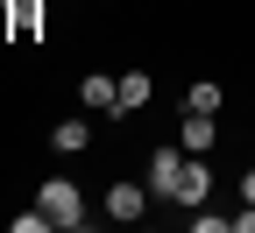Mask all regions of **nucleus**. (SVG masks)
Here are the masks:
<instances>
[{
  "mask_svg": "<svg viewBox=\"0 0 255 233\" xmlns=\"http://www.w3.org/2000/svg\"><path fill=\"white\" fill-rule=\"evenodd\" d=\"M241 198H248V205H255V170H248V177H241Z\"/></svg>",
  "mask_w": 255,
  "mask_h": 233,
  "instance_id": "f8f14e48",
  "label": "nucleus"
},
{
  "mask_svg": "<svg viewBox=\"0 0 255 233\" xmlns=\"http://www.w3.org/2000/svg\"><path fill=\"white\" fill-rule=\"evenodd\" d=\"M184 113H220V85H213V78H199V85L184 92Z\"/></svg>",
  "mask_w": 255,
  "mask_h": 233,
  "instance_id": "1a4fd4ad",
  "label": "nucleus"
},
{
  "mask_svg": "<svg viewBox=\"0 0 255 233\" xmlns=\"http://www.w3.org/2000/svg\"><path fill=\"white\" fill-rule=\"evenodd\" d=\"M149 92H156V85H149L142 71H128V78H121V113H135V106H149Z\"/></svg>",
  "mask_w": 255,
  "mask_h": 233,
  "instance_id": "6e6552de",
  "label": "nucleus"
},
{
  "mask_svg": "<svg viewBox=\"0 0 255 233\" xmlns=\"http://www.w3.org/2000/svg\"><path fill=\"white\" fill-rule=\"evenodd\" d=\"M142 212H149V184H114L107 191V219L128 226V219H142Z\"/></svg>",
  "mask_w": 255,
  "mask_h": 233,
  "instance_id": "7ed1b4c3",
  "label": "nucleus"
},
{
  "mask_svg": "<svg viewBox=\"0 0 255 233\" xmlns=\"http://www.w3.org/2000/svg\"><path fill=\"white\" fill-rule=\"evenodd\" d=\"M36 28H43V7L36 0H14V36H36Z\"/></svg>",
  "mask_w": 255,
  "mask_h": 233,
  "instance_id": "9d476101",
  "label": "nucleus"
},
{
  "mask_svg": "<svg viewBox=\"0 0 255 233\" xmlns=\"http://www.w3.org/2000/svg\"><path fill=\"white\" fill-rule=\"evenodd\" d=\"M50 142H57V155H78V149L92 142V127H85V120H57V135H50Z\"/></svg>",
  "mask_w": 255,
  "mask_h": 233,
  "instance_id": "0eeeda50",
  "label": "nucleus"
},
{
  "mask_svg": "<svg viewBox=\"0 0 255 233\" xmlns=\"http://www.w3.org/2000/svg\"><path fill=\"white\" fill-rule=\"evenodd\" d=\"M170 198H177V205H206V198H213V170H206V155H191V149H184V162H177V184H170Z\"/></svg>",
  "mask_w": 255,
  "mask_h": 233,
  "instance_id": "f03ea898",
  "label": "nucleus"
},
{
  "mask_svg": "<svg viewBox=\"0 0 255 233\" xmlns=\"http://www.w3.org/2000/svg\"><path fill=\"white\" fill-rule=\"evenodd\" d=\"M78 99L92 113H121V78H107V71H92L85 85H78Z\"/></svg>",
  "mask_w": 255,
  "mask_h": 233,
  "instance_id": "20e7f679",
  "label": "nucleus"
},
{
  "mask_svg": "<svg viewBox=\"0 0 255 233\" xmlns=\"http://www.w3.org/2000/svg\"><path fill=\"white\" fill-rule=\"evenodd\" d=\"M43 219H50L57 233L85 226V191H78L71 177H50V184H43Z\"/></svg>",
  "mask_w": 255,
  "mask_h": 233,
  "instance_id": "f257e3e1",
  "label": "nucleus"
},
{
  "mask_svg": "<svg viewBox=\"0 0 255 233\" xmlns=\"http://www.w3.org/2000/svg\"><path fill=\"white\" fill-rule=\"evenodd\" d=\"M177 149L206 155V149H213V113H184V127H177Z\"/></svg>",
  "mask_w": 255,
  "mask_h": 233,
  "instance_id": "423d86ee",
  "label": "nucleus"
},
{
  "mask_svg": "<svg viewBox=\"0 0 255 233\" xmlns=\"http://www.w3.org/2000/svg\"><path fill=\"white\" fill-rule=\"evenodd\" d=\"M177 162H184V149H156V155H149V170H142V184H149L156 198H170V184H177Z\"/></svg>",
  "mask_w": 255,
  "mask_h": 233,
  "instance_id": "39448f33",
  "label": "nucleus"
},
{
  "mask_svg": "<svg viewBox=\"0 0 255 233\" xmlns=\"http://www.w3.org/2000/svg\"><path fill=\"white\" fill-rule=\"evenodd\" d=\"M234 233H255V205H241V219H234Z\"/></svg>",
  "mask_w": 255,
  "mask_h": 233,
  "instance_id": "9b49d317",
  "label": "nucleus"
}]
</instances>
